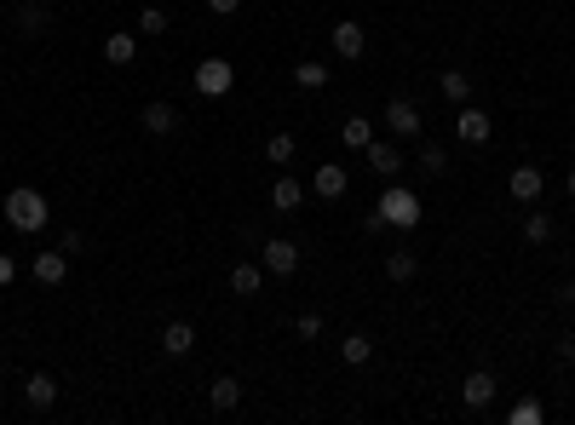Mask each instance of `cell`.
Returning a JSON list of instances; mask_svg holds the SVG:
<instances>
[{"mask_svg": "<svg viewBox=\"0 0 575 425\" xmlns=\"http://www.w3.org/2000/svg\"><path fill=\"white\" fill-rule=\"evenodd\" d=\"M23 397H29L35 408H52L58 403V380L52 374H29V380H23Z\"/></svg>", "mask_w": 575, "mask_h": 425, "instance_id": "cell-13", "label": "cell"}, {"mask_svg": "<svg viewBox=\"0 0 575 425\" xmlns=\"http://www.w3.org/2000/svg\"><path fill=\"white\" fill-rule=\"evenodd\" d=\"M570 196H575V173H570Z\"/></svg>", "mask_w": 575, "mask_h": 425, "instance_id": "cell-36", "label": "cell"}, {"mask_svg": "<svg viewBox=\"0 0 575 425\" xmlns=\"http://www.w3.org/2000/svg\"><path fill=\"white\" fill-rule=\"evenodd\" d=\"M260 264L271 276H293V271H299V248L283 241V236H271V241H260Z\"/></svg>", "mask_w": 575, "mask_h": 425, "instance_id": "cell-4", "label": "cell"}, {"mask_svg": "<svg viewBox=\"0 0 575 425\" xmlns=\"http://www.w3.org/2000/svg\"><path fill=\"white\" fill-rule=\"evenodd\" d=\"M541 167H512V178H507V190H512V201H541Z\"/></svg>", "mask_w": 575, "mask_h": 425, "instance_id": "cell-10", "label": "cell"}, {"mask_svg": "<svg viewBox=\"0 0 575 425\" xmlns=\"http://www.w3.org/2000/svg\"><path fill=\"white\" fill-rule=\"evenodd\" d=\"M443 98H449V104H467V98H472V81L460 75V69H443Z\"/></svg>", "mask_w": 575, "mask_h": 425, "instance_id": "cell-22", "label": "cell"}, {"mask_svg": "<svg viewBox=\"0 0 575 425\" xmlns=\"http://www.w3.org/2000/svg\"><path fill=\"white\" fill-rule=\"evenodd\" d=\"M339 357H346L351 368H357V362H369V357H374V339H369V334H346V345H339Z\"/></svg>", "mask_w": 575, "mask_h": 425, "instance_id": "cell-21", "label": "cell"}, {"mask_svg": "<svg viewBox=\"0 0 575 425\" xmlns=\"http://www.w3.org/2000/svg\"><path fill=\"white\" fill-rule=\"evenodd\" d=\"M346 185H351V178H346V167H339V161H323V167H316V178H311V190H316L323 201L346 196Z\"/></svg>", "mask_w": 575, "mask_h": 425, "instance_id": "cell-11", "label": "cell"}, {"mask_svg": "<svg viewBox=\"0 0 575 425\" xmlns=\"http://www.w3.org/2000/svg\"><path fill=\"white\" fill-rule=\"evenodd\" d=\"M420 167H426V173H443V167H449V155L437 150V144H426V150H420Z\"/></svg>", "mask_w": 575, "mask_h": 425, "instance_id": "cell-29", "label": "cell"}, {"mask_svg": "<svg viewBox=\"0 0 575 425\" xmlns=\"http://www.w3.org/2000/svg\"><path fill=\"white\" fill-rule=\"evenodd\" d=\"M363 155H369V167H374L380 178H397V173H403V150H397V144L369 138V144H363Z\"/></svg>", "mask_w": 575, "mask_h": 425, "instance_id": "cell-6", "label": "cell"}, {"mask_svg": "<svg viewBox=\"0 0 575 425\" xmlns=\"http://www.w3.org/2000/svg\"><path fill=\"white\" fill-rule=\"evenodd\" d=\"M260 282H265V264H236V271H230V287H236L242 299L260 294Z\"/></svg>", "mask_w": 575, "mask_h": 425, "instance_id": "cell-17", "label": "cell"}, {"mask_svg": "<svg viewBox=\"0 0 575 425\" xmlns=\"http://www.w3.org/2000/svg\"><path fill=\"white\" fill-rule=\"evenodd\" d=\"M455 132H460V138H467V144H489V132H495V121H489L483 109H467V104H460V115H455Z\"/></svg>", "mask_w": 575, "mask_h": 425, "instance_id": "cell-9", "label": "cell"}, {"mask_svg": "<svg viewBox=\"0 0 575 425\" xmlns=\"http://www.w3.org/2000/svg\"><path fill=\"white\" fill-rule=\"evenodd\" d=\"M293 334H299V339H316V334H323V317H311V311H305V317L293 322Z\"/></svg>", "mask_w": 575, "mask_h": 425, "instance_id": "cell-30", "label": "cell"}, {"mask_svg": "<svg viewBox=\"0 0 575 425\" xmlns=\"http://www.w3.org/2000/svg\"><path fill=\"white\" fill-rule=\"evenodd\" d=\"M230 87H236V69H230L225 58H207V64H196V92H202V98H225Z\"/></svg>", "mask_w": 575, "mask_h": 425, "instance_id": "cell-3", "label": "cell"}, {"mask_svg": "<svg viewBox=\"0 0 575 425\" xmlns=\"http://www.w3.org/2000/svg\"><path fill=\"white\" fill-rule=\"evenodd\" d=\"M58 248H64V253H87V236H81V230H64V236H58Z\"/></svg>", "mask_w": 575, "mask_h": 425, "instance_id": "cell-31", "label": "cell"}, {"mask_svg": "<svg viewBox=\"0 0 575 425\" xmlns=\"http://www.w3.org/2000/svg\"><path fill=\"white\" fill-rule=\"evenodd\" d=\"M523 241H535V248H541V241H553V218H547V213H530V218H523Z\"/></svg>", "mask_w": 575, "mask_h": 425, "instance_id": "cell-23", "label": "cell"}, {"mask_svg": "<svg viewBox=\"0 0 575 425\" xmlns=\"http://www.w3.org/2000/svg\"><path fill=\"white\" fill-rule=\"evenodd\" d=\"M558 357H564V362H575V334H564V339H558Z\"/></svg>", "mask_w": 575, "mask_h": 425, "instance_id": "cell-35", "label": "cell"}, {"mask_svg": "<svg viewBox=\"0 0 575 425\" xmlns=\"http://www.w3.org/2000/svg\"><path fill=\"white\" fill-rule=\"evenodd\" d=\"M207 397H213V408H219V414H230V408H242V380H230V374H225V380H213V385H207Z\"/></svg>", "mask_w": 575, "mask_h": 425, "instance_id": "cell-15", "label": "cell"}, {"mask_svg": "<svg viewBox=\"0 0 575 425\" xmlns=\"http://www.w3.org/2000/svg\"><path fill=\"white\" fill-rule=\"evenodd\" d=\"M293 81H299V87H323V81H328V64H293Z\"/></svg>", "mask_w": 575, "mask_h": 425, "instance_id": "cell-26", "label": "cell"}, {"mask_svg": "<svg viewBox=\"0 0 575 425\" xmlns=\"http://www.w3.org/2000/svg\"><path fill=\"white\" fill-rule=\"evenodd\" d=\"M12 276H18V264H12V253H0V287H6Z\"/></svg>", "mask_w": 575, "mask_h": 425, "instance_id": "cell-33", "label": "cell"}, {"mask_svg": "<svg viewBox=\"0 0 575 425\" xmlns=\"http://www.w3.org/2000/svg\"><path fill=\"white\" fill-rule=\"evenodd\" d=\"M18 23H23V29L35 35V29H41V23H46V12H41V6H23V12H18Z\"/></svg>", "mask_w": 575, "mask_h": 425, "instance_id": "cell-32", "label": "cell"}, {"mask_svg": "<svg viewBox=\"0 0 575 425\" xmlns=\"http://www.w3.org/2000/svg\"><path fill=\"white\" fill-rule=\"evenodd\" d=\"M190 345H196V327L190 322H167L162 327V350H167V357H185Z\"/></svg>", "mask_w": 575, "mask_h": 425, "instance_id": "cell-14", "label": "cell"}, {"mask_svg": "<svg viewBox=\"0 0 575 425\" xmlns=\"http://www.w3.org/2000/svg\"><path fill=\"white\" fill-rule=\"evenodd\" d=\"M104 58L109 64H132V58H139V41H132V35H104Z\"/></svg>", "mask_w": 575, "mask_h": 425, "instance_id": "cell-19", "label": "cell"}, {"mask_svg": "<svg viewBox=\"0 0 575 425\" xmlns=\"http://www.w3.org/2000/svg\"><path fill=\"white\" fill-rule=\"evenodd\" d=\"M339 138H346V144H351V150H363V144H369V138H374V127H369V121H363V115H351V121H346V127H339Z\"/></svg>", "mask_w": 575, "mask_h": 425, "instance_id": "cell-24", "label": "cell"}, {"mask_svg": "<svg viewBox=\"0 0 575 425\" xmlns=\"http://www.w3.org/2000/svg\"><path fill=\"white\" fill-rule=\"evenodd\" d=\"M236 6H242V0H207V12H219V18H230Z\"/></svg>", "mask_w": 575, "mask_h": 425, "instance_id": "cell-34", "label": "cell"}, {"mask_svg": "<svg viewBox=\"0 0 575 425\" xmlns=\"http://www.w3.org/2000/svg\"><path fill=\"white\" fill-rule=\"evenodd\" d=\"M6 218H12V230H23V236H35V230H46V218H52V208H46V196L41 190H12L6 196Z\"/></svg>", "mask_w": 575, "mask_h": 425, "instance_id": "cell-1", "label": "cell"}, {"mask_svg": "<svg viewBox=\"0 0 575 425\" xmlns=\"http://www.w3.org/2000/svg\"><path fill=\"white\" fill-rule=\"evenodd\" d=\"M173 127H179V109L173 104H150V109H144V132L162 138V132H173Z\"/></svg>", "mask_w": 575, "mask_h": 425, "instance_id": "cell-18", "label": "cell"}, {"mask_svg": "<svg viewBox=\"0 0 575 425\" xmlns=\"http://www.w3.org/2000/svg\"><path fill=\"white\" fill-rule=\"evenodd\" d=\"M386 127L397 132V138H414V132H420V109H414L409 98H391L386 104Z\"/></svg>", "mask_w": 575, "mask_h": 425, "instance_id": "cell-8", "label": "cell"}, {"mask_svg": "<svg viewBox=\"0 0 575 425\" xmlns=\"http://www.w3.org/2000/svg\"><path fill=\"white\" fill-rule=\"evenodd\" d=\"M64 276H69V253L64 248H46V253H35V282H41V287H58V282H64Z\"/></svg>", "mask_w": 575, "mask_h": 425, "instance_id": "cell-7", "label": "cell"}, {"mask_svg": "<svg viewBox=\"0 0 575 425\" xmlns=\"http://www.w3.org/2000/svg\"><path fill=\"white\" fill-rule=\"evenodd\" d=\"M414 271H420V259H414L409 248H397V253L386 259V276H391V282H414Z\"/></svg>", "mask_w": 575, "mask_h": 425, "instance_id": "cell-20", "label": "cell"}, {"mask_svg": "<svg viewBox=\"0 0 575 425\" xmlns=\"http://www.w3.org/2000/svg\"><path fill=\"white\" fill-rule=\"evenodd\" d=\"M460 397H467V408H489L495 403V374H467V385H460Z\"/></svg>", "mask_w": 575, "mask_h": 425, "instance_id": "cell-12", "label": "cell"}, {"mask_svg": "<svg viewBox=\"0 0 575 425\" xmlns=\"http://www.w3.org/2000/svg\"><path fill=\"white\" fill-rule=\"evenodd\" d=\"M507 420H512V425H541V420H547V408H541V403H535V397H523V403H518V408H512V414H507Z\"/></svg>", "mask_w": 575, "mask_h": 425, "instance_id": "cell-25", "label": "cell"}, {"mask_svg": "<svg viewBox=\"0 0 575 425\" xmlns=\"http://www.w3.org/2000/svg\"><path fill=\"white\" fill-rule=\"evenodd\" d=\"M139 35H167V12L162 6H144L139 12Z\"/></svg>", "mask_w": 575, "mask_h": 425, "instance_id": "cell-28", "label": "cell"}, {"mask_svg": "<svg viewBox=\"0 0 575 425\" xmlns=\"http://www.w3.org/2000/svg\"><path fill=\"white\" fill-rule=\"evenodd\" d=\"M334 52L346 58V64L369 52V35H363V23H357V18H339V23H334Z\"/></svg>", "mask_w": 575, "mask_h": 425, "instance_id": "cell-5", "label": "cell"}, {"mask_svg": "<svg viewBox=\"0 0 575 425\" xmlns=\"http://www.w3.org/2000/svg\"><path fill=\"white\" fill-rule=\"evenodd\" d=\"M265 161H276V167H288V161H293V138H288V132H276V138L265 144Z\"/></svg>", "mask_w": 575, "mask_h": 425, "instance_id": "cell-27", "label": "cell"}, {"mask_svg": "<svg viewBox=\"0 0 575 425\" xmlns=\"http://www.w3.org/2000/svg\"><path fill=\"white\" fill-rule=\"evenodd\" d=\"M420 196H414V190H403V185H391L386 190V196H380V218H386V224H397V230H414V224H420Z\"/></svg>", "mask_w": 575, "mask_h": 425, "instance_id": "cell-2", "label": "cell"}, {"mask_svg": "<svg viewBox=\"0 0 575 425\" xmlns=\"http://www.w3.org/2000/svg\"><path fill=\"white\" fill-rule=\"evenodd\" d=\"M271 208H276V213H293V208H305V190L293 185V178H276V185H271Z\"/></svg>", "mask_w": 575, "mask_h": 425, "instance_id": "cell-16", "label": "cell"}]
</instances>
